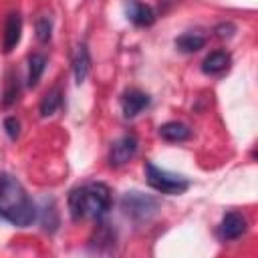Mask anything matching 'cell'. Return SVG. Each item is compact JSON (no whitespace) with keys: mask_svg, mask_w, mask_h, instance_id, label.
I'll use <instances>...</instances> for the list:
<instances>
[{"mask_svg":"<svg viewBox=\"0 0 258 258\" xmlns=\"http://www.w3.org/2000/svg\"><path fill=\"white\" fill-rule=\"evenodd\" d=\"M0 218L18 228L30 226L36 218V208L30 196L10 173L0 175Z\"/></svg>","mask_w":258,"mask_h":258,"instance_id":"1","label":"cell"},{"mask_svg":"<svg viewBox=\"0 0 258 258\" xmlns=\"http://www.w3.org/2000/svg\"><path fill=\"white\" fill-rule=\"evenodd\" d=\"M111 208V189L101 181H89L69 194L73 220H99Z\"/></svg>","mask_w":258,"mask_h":258,"instance_id":"2","label":"cell"},{"mask_svg":"<svg viewBox=\"0 0 258 258\" xmlns=\"http://www.w3.org/2000/svg\"><path fill=\"white\" fill-rule=\"evenodd\" d=\"M145 179L149 187H153L159 194H167V196H179L189 187L187 177L161 169L151 161H145Z\"/></svg>","mask_w":258,"mask_h":258,"instance_id":"3","label":"cell"},{"mask_svg":"<svg viewBox=\"0 0 258 258\" xmlns=\"http://www.w3.org/2000/svg\"><path fill=\"white\" fill-rule=\"evenodd\" d=\"M121 208L135 222H145V220H149L157 214L159 202H157V198L145 196L141 191H127L121 200Z\"/></svg>","mask_w":258,"mask_h":258,"instance_id":"4","label":"cell"},{"mask_svg":"<svg viewBox=\"0 0 258 258\" xmlns=\"http://www.w3.org/2000/svg\"><path fill=\"white\" fill-rule=\"evenodd\" d=\"M137 145H139V141H137V137L131 135V133L119 137V139L111 145V149H109V163H111L113 167L125 165V163H127L129 159H133V155L137 153Z\"/></svg>","mask_w":258,"mask_h":258,"instance_id":"5","label":"cell"},{"mask_svg":"<svg viewBox=\"0 0 258 258\" xmlns=\"http://www.w3.org/2000/svg\"><path fill=\"white\" fill-rule=\"evenodd\" d=\"M20 34H22V18L18 12L8 14L6 22H4V34H2V50L4 52H12L16 48V44L20 42Z\"/></svg>","mask_w":258,"mask_h":258,"instance_id":"6","label":"cell"},{"mask_svg":"<svg viewBox=\"0 0 258 258\" xmlns=\"http://www.w3.org/2000/svg\"><path fill=\"white\" fill-rule=\"evenodd\" d=\"M147 105H149V97H147L143 91H139V89H129V91H125L123 97H121L123 115H125L127 119L139 115Z\"/></svg>","mask_w":258,"mask_h":258,"instance_id":"7","label":"cell"},{"mask_svg":"<svg viewBox=\"0 0 258 258\" xmlns=\"http://www.w3.org/2000/svg\"><path fill=\"white\" fill-rule=\"evenodd\" d=\"M246 232V218L238 212H228L220 222V236L224 240H236Z\"/></svg>","mask_w":258,"mask_h":258,"instance_id":"8","label":"cell"},{"mask_svg":"<svg viewBox=\"0 0 258 258\" xmlns=\"http://www.w3.org/2000/svg\"><path fill=\"white\" fill-rule=\"evenodd\" d=\"M125 12H127V18L135 26H151L155 22V12L139 0H127L125 2Z\"/></svg>","mask_w":258,"mask_h":258,"instance_id":"9","label":"cell"},{"mask_svg":"<svg viewBox=\"0 0 258 258\" xmlns=\"http://www.w3.org/2000/svg\"><path fill=\"white\" fill-rule=\"evenodd\" d=\"M189 135H191V129L181 121H167L159 127V137L165 141H171V143L185 141V139H189Z\"/></svg>","mask_w":258,"mask_h":258,"instance_id":"10","label":"cell"},{"mask_svg":"<svg viewBox=\"0 0 258 258\" xmlns=\"http://www.w3.org/2000/svg\"><path fill=\"white\" fill-rule=\"evenodd\" d=\"M175 46L181 52H198L206 46V34L200 30H187L175 38Z\"/></svg>","mask_w":258,"mask_h":258,"instance_id":"11","label":"cell"},{"mask_svg":"<svg viewBox=\"0 0 258 258\" xmlns=\"http://www.w3.org/2000/svg\"><path fill=\"white\" fill-rule=\"evenodd\" d=\"M91 71V56H89V50L85 44H79L77 50H75V56H73V73H75V81L81 85L87 75Z\"/></svg>","mask_w":258,"mask_h":258,"instance_id":"12","label":"cell"},{"mask_svg":"<svg viewBox=\"0 0 258 258\" xmlns=\"http://www.w3.org/2000/svg\"><path fill=\"white\" fill-rule=\"evenodd\" d=\"M230 60L232 58H230V54L226 50H214L204 58L202 71L206 75H218V73H222V71H226L230 67Z\"/></svg>","mask_w":258,"mask_h":258,"instance_id":"13","label":"cell"},{"mask_svg":"<svg viewBox=\"0 0 258 258\" xmlns=\"http://www.w3.org/2000/svg\"><path fill=\"white\" fill-rule=\"evenodd\" d=\"M44 69H46V56L40 52H32L28 56V87H34L40 81Z\"/></svg>","mask_w":258,"mask_h":258,"instance_id":"14","label":"cell"},{"mask_svg":"<svg viewBox=\"0 0 258 258\" xmlns=\"http://www.w3.org/2000/svg\"><path fill=\"white\" fill-rule=\"evenodd\" d=\"M60 103H62V91L58 87L50 89L42 97V101H40V115L42 117H50L52 113H56V109L60 107Z\"/></svg>","mask_w":258,"mask_h":258,"instance_id":"15","label":"cell"},{"mask_svg":"<svg viewBox=\"0 0 258 258\" xmlns=\"http://www.w3.org/2000/svg\"><path fill=\"white\" fill-rule=\"evenodd\" d=\"M18 99V79L14 75H8V81H6V89H4V99H2V105L4 107H10L14 101Z\"/></svg>","mask_w":258,"mask_h":258,"instance_id":"16","label":"cell"},{"mask_svg":"<svg viewBox=\"0 0 258 258\" xmlns=\"http://www.w3.org/2000/svg\"><path fill=\"white\" fill-rule=\"evenodd\" d=\"M50 34H52V22L48 16H40L36 20V38L40 42H48L50 40Z\"/></svg>","mask_w":258,"mask_h":258,"instance_id":"17","label":"cell"},{"mask_svg":"<svg viewBox=\"0 0 258 258\" xmlns=\"http://www.w3.org/2000/svg\"><path fill=\"white\" fill-rule=\"evenodd\" d=\"M4 131H6V135L10 139H16L20 135V123H18V119L16 117H6L4 119Z\"/></svg>","mask_w":258,"mask_h":258,"instance_id":"18","label":"cell"},{"mask_svg":"<svg viewBox=\"0 0 258 258\" xmlns=\"http://www.w3.org/2000/svg\"><path fill=\"white\" fill-rule=\"evenodd\" d=\"M214 32H216V36H220V38H230V36L236 32V26H234L232 22H222V24H218V26L214 28Z\"/></svg>","mask_w":258,"mask_h":258,"instance_id":"19","label":"cell"}]
</instances>
